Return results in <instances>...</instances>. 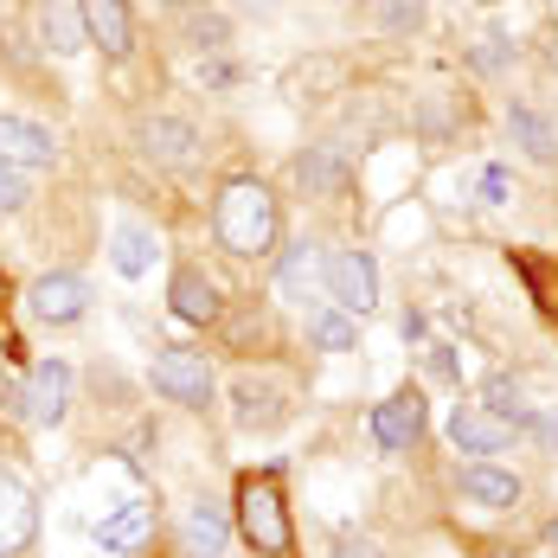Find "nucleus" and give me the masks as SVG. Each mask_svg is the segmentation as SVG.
Instances as JSON below:
<instances>
[{
    "label": "nucleus",
    "instance_id": "1",
    "mask_svg": "<svg viewBox=\"0 0 558 558\" xmlns=\"http://www.w3.org/2000/svg\"><path fill=\"white\" fill-rule=\"evenodd\" d=\"M231 533L251 546V558H302L282 469H251V475H238V495H231Z\"/></svg>",
    "mask_w": 558,
    "mask_h": 558
},
{
    "label": "nucleus",
    "instance_id": "2",
    "mask_svg": "<svg viewBox=\"0 0 558 558\" xmlns=\"http://www.w3.org/2000/svg\"><path fill=\"white\" fill-rule=\"evenodd\" d=\"M213 238H219V251L231 257H244V264H264V257H277V238H282V206L277 193L264 186V180H225L219 199H213Z\"/></svg>",
    "mask_w": 558,
    "mask_h": 558
},
{
    "label": "nucleus",
    "instance_id": "3",
    "mask_svg": "<svg viewBox=\"0 0 558 558\" xmlns=\"http://www.w3.org/2000/svg\"><path fill=\"white\" fill-rule=\"evenodd\" d=\"M322 295L335 308H347L353 322H366L379 308V264H373V251H353V244L322 251Z\"/></svg>",
    "mask_w": 558,
    "mask_h": 558
},
{
    "label": "nucleus",
    "instance_id": "4",
    "mask_svg": "<svg viewBox=\"0 0 558 558\" xmlns=\"http://www.w3.org/2000/svg\"><path fill=\"white\" fill-rule=\"evenodd\" d=\"M155 391L180 404V411H206L213 398H219V373H213V360L199 353V347H161L155 353Z\"/></svg>",
    "mask_w": 558,
    "mask_h": 558
},
{
    "label": "nucleus",
    "instance_id": "5",
    "mask_svg": "<svg viewBox=\"0 0 558 558\" xmlns=\"http://www.w3.org/2000/svg\"><path fill=\"white\" fill-rule=\"evenodd\" d=\"M424 424H430V404H424V391H417V386H398L386 404H373V417H366L373 444L386 449V456L417 449V444H424Z\"/></svg>",
    "mask_w": 558,
    "mask_h": 558
},
{
    "label": "nucleus",
    "instance_id": "6",
    "mask_svg": "<svg viewBox=\"0 0 558 558\" xmlns=\"http://www.w3.org/2000/svg\"><path fill=\"white\" fill-rule=\"evenodd\" d=\"M26 315H33L39 328H71V322H84V315H90V282L77 277V270L33 277V289H26Z\"/></svg>",
    "mask_w": 558,
    "mask_h": 558
},
{
    "label": "nucleus",
    "instance_id": "7",
    "mask_svg": "<svg viewBox=\"0 0 558 558\" xmlns=\"http://www.w3.org/2000/svg\"><path fill=\"white\" fill-rule=\"evenodd\" d=\"M513 437H520V424L501 417V411H488V404H456L449 411V444L462 449V456H475V462L513 449Z\"/></svg>",
    "mask_w": 558,
    "mask_h": 558
},
{
    "label": "nucleus",
    "instance_id": "8",
    "mask_svg": "<svg viewBox=\"0 0 558 558\" xmlns=\"http://www.w3.org/2000/svg\"><path fill=\"white\" fill-rule=\"evenodd\" d=\"M39 539V495L26 488V475L0 469V558H20Z\"/></svg>",
    "mask_w": 558,
    "mask_h": 558
},
{
    "label": "nucleus",
    "instance_id": "9",
    "mask_svg": "<svg viewBox=\"0 0 558 558\" xmlns=\"http://www.w3.org/2000/svg\"><path fill=\"white\" fill-rule=\"evenodd\" d=\"M20 411H26L39 430H58V424L71 417V366H64V360H39V366L26 373Z\"/></svg>",
    "mask_w": 558,
    "mask_h": 558
},
{
    "label": "nucleus",
    "instance_id": "10",
    "mask_svg": "<svg viewBox=\"0 0 558 558\" xmlns=\"http://www.w3.org/2000/svg\"><path fill=\"white\" fill-rule=\"evenodd\" d=\"M168 308L186 322V328H213V322H225L219 282L206 277L199 264H173V277H168Z\"/></svg>",
    "mask_w": 558,
    "mask_h": 558
},
{
    "label": "nucleus",
    "instance_id": "11",
    "mask_svg": "<svg viewBox=\"0 0 558 558\" xmlns=\"http://www.w3.org/2000/svg\"><path fill=\"white\" fill-rule=\"evenodd\" d=\"M282 417H289V404H282V391L270 386V379H257V373L231 379V424H238L244 437H270Z\"/></svg>",
    "mask_w": 558,
    "mask_h": 558
},
{
    "label": "nucleus",
    "instance_id": "12",
    "mask_svg": "<svg viewBox=\"0 0 558 558\" xmlns=\"http://www.w3.org/2000/svg\"><path fill=\"white\" fill-rule=\"evenodd\" d=\"M456 495L469 507H482V513H513L520 495H526V482H520L513 469H501V462H469V469L456 475Z\"/></svg>",
    "mask_w": 558,
    "mask_h": 558
},
{
    "label": "nucleus",
    "instance_id": "13",
    "mask_svg": "<svg viewBox=\"0 0 558 558\" xmlns=\"http://www.w3.org/2000/svg\"><path fill=\"white\" fill-rule=\"evenodd\" d=\"M0 161L7 168H52L58 161V142H52V129L46 122H26V116H7L0 110Z\"/></svg>",
    "mask_w": 558,
    "mask_h": 558
},
{
    "label": "nucleus",
    "instance_id": "14",
    "mask_svg": "<svg viewBox=\"0 0 558 558\" xmlns=\"http://www.w3.org/2000/svg\"><path fill=\"white\" fill-rule=\"evenodd\" d=\"M77 20H84V39L104 58H129L135 52V20L122 0H77Z\"/></svg>",
    "mask_w": 558,
    "mask_h": 558
},
{
    "label": "nucleus",
    "instance_id": "15",
    "mask_svg": "<svg viewBox=\"0 0 558 558\" xmlns=\"http://www.w3.org/2000/svg\"><path fill=\"white\" fill-rule=\"evenodd\" d=\"M225 546H231V513L199 495L180 520V558H225Z\"/></svg>",
    "mask_w": 558,
    "mask_h": 558
},
{
    "label": "nucleus",
    "instance_id": "16",
    "mask_svg": "<svg viewBox=\"0 0 558 558\" xmlns=\"http://www.w3.org/2000/svg\"><path fill=\"white\" fill-rule=\"evenodd\" d=\"M155 257H161V238H155V225H142V219H116L110 231V270L116 277H148L155 270Z\"/></svg>",
    "mask_w": 558,
    "mask_h": 558
},
{
    "label": "nucleus",
    "instance_id": "17",
    "mask_svg": "<svg viewBox=\"0 0 558 558\" xmlns=\"http://www.w3.org/2000/svg\"><path fill=\"white\" fill-rule=\"evenodd\" d=\"M142 148H148L161 168H193V161H199V129L180 122V116H148V122H142Z\"/></svg>",
    "mask_w": 558,
    "mask_h": 558
},
{
    "label": "nucleus",
    "instance_id": "18",
    "mask_svg": "<svg viewBox=\"0 0 558 558\" xmlns=\"http://www.w3.org/2000/svg\"><path fill=\"white\" fill-rule=\"evenodd\" d=\"M507 135H513V148H520L526 161H539V168L558 161V122L539 116L533 104H513V110H507Z\"/></svg>",
    "mask_w": 558,
    "mask_h": 558
},
{
    "label": "nucleus",
    "instance_id": "19",
    "mask_svg": "<svg viewBox=\"0 0 558 558\" xmlns=\"http://www.w3.org/2000/svg\"><path fill=\"white\" fill-rule=\"evenodd\" d=\"M322 251H328V244H308V238L282 251L277 282H282V295H289V302H308V295L322 289Z\"/></svg>",
    "mask_w": 558,
    "mask_h": 558
},
{
    "label": "nucleus",
    "instance_id": "20",
    "mask_svg": "<svg viewBox=\"0 0 558 558\" xmlns=\"http://www.w3.org/2000/svg\"><path fill=\"white\" fill-rule=\"evenodd\" d=\"M148 526H155V507L122 501L110 520H97V546H104V553H135V546L148 539Z\"/></svg>",
    "mask_w": 558,
    "mask_h": 558
},
{
    "label": "nucleus",
    "instance_id": "21",
    "mask_svg": "<svg viewBox=\"0 0 558 558\" xmlns=\"http://www.w3.org/2000/svg\"><path fill=\"white\" fill-rule=\"evenodd\" d=\"M39 39H46L58 58H77L90 46V39H84V20H77V0H39Z\"/></svg>",
    "mask_w": 558,
    "mask_h": 558
},
{
    "label": "nucleus",
    "instance_id": "22",
    "mask_svg": "<svg viewBox=\"0 0 558 558\" xmlns=\"http://www.w3.org/2000/svg\"><path fill=\"white\" fill-rule=\"evenodd\" d=\"M308 347H322V353H353L360 347V322L335 308V302H322L315 315H308Z\"/></svg>",
    "mask_w": 558,
    "mask_h": 558
},
{
    "label": "nucleus",
    "instance_id": "23",
    "mask_svg": "<svg viewBox=\"0 0 558 558\" xmlns=\"http://www.w3.org/2000/svg\"><path fill=\"white\" fill-rule=\"evenodd\" d=\"M186 46H193V52H225V46H231V26H225L219 13H193V20H186Z\"/></svg>",
    "mask_w": 558,
    "mask_h": 558
},
{
    "label": "nucleus",
    "instance_id": "24",
    "mask_svg": "<svg viewBox=\"0 0 558 558\" xmlns=\"http://www.w3.org/2000/svg\"><path fill=\"white\" fill-rule=\"evenodd\" d=\"M482 404L520 424V411H526V404H520V379H507V373H495V379H488V391H482Z\"/></svg>",
    "mask_w": 558,
    "mask_h": 558
},
{
    "label": "nucleus",
    "instance_id": "25",
    "mask_svg": "<svg viewBox=\"0 0 558 558\" xmlns=\"http://www.w3.org/2000/svg\"><path fill=\"white\" fill-rule=\"evenodd\" d=\"M295 173H302V186L328 193V186H335V155H328V148H308V155L295 161Z\"/></svg>",
    "mask_w": 558,
    "mask_h": 558
},
{
    "label": "nucleus",
    "instance_id": "26",
    "mask_svg": "<svg viewBox=\"0 0 558 558\" xmlns=\"http://www.w3.org/2000/svg\"><path fill=\"white\" fill-rule=\"evenodd\" d=\"M33 199V180H26V168H7L0 161V213H20Z\"/></svg>",
    "mask_w": 558,
    "mask_h": 558
},
{
    "label": "nucleus",
    "instance_id": "27",
    "mask_svg": "<svg viewBox=\"0 0 558 558\" xmlns=\"http://www.w3.org/2000/svg\"><path fill=\"white\" fill-rule=\"evenodd\" d=\"M391 33H424V0H379Z\"/></svg>",
    "mask_w": 558,
    "mask_h": 558
},
{
    "label": "nucleus",
    "instance_id": "28",
    "mask_svg": "<svg viewBox=\"0 0 558 558\" xmlns=\"http://www.w3.org/2000/svg\"><path fill=\"white\" fill-rule=\"evenodd\" d=\"M335 558H386V553H379V546H373L366 533H353V526H340V533H335Z\"/></svg>",
    "mask_w": 558,
    "mask_h": 558
},
{
    "label": "nucleus",
    "instance_id": "29",
    "mask_svg": "<svg viewBox=\"0 0 558 558\" xmlns=\"http://www.w3.org/2000/svg\"><path fill=\"white\" fill-rule=\"evenodd\" d=\"M482 193H488V206H501V199H507V168H488V173H482Z\"/></svg>",
    "mask_w": 558,
    "mask_h": 558
},
{
    "label": "nucleus",
    "instance_id": "30",
    "mask_svg": "<svg viewBox=\"0 0 558 558\" xmlns=\"http://www.w3.org/2000/svg\"><path fill=\"white\" fill-rule=\"evenodd\" d=\"M430 366H437L444 379H456V353H449V347H430Z\"/></svg>",
    "mask_w": 558,
    "mask_h": 558
},
{
    "label": "nucleus",
    "instance_id": "31",
    "mask_svg": "<svg viewBox=\"0 0 558 558\" xmlns=\"http://www.w3.org/2000/svg\"><path fill=\"white\" fill-rule=\"evenodd\" d=\"M238 13H257V20H270V13H277V0H238Z\"/></svg>",
    "mask_w": 558,
    "mask_h": 558
},
{
    "label": "nucleus",
    "instance_id": "32",
    "mask_svg": "<svg viewBox=\"0 0 558 558\" xmlns=\"http://www.w3.org/2000/svg\"><path fill=\"white\" fill-rule=\"evenodd\" d=\"M168 7H180V13H193V7H206V0H168Z\"/></svg>",
    "mask_w": 558,
    "mask_h": 558
},
{
    "label": "nucleus",
    "instance_id": "33",
    "mask_svg": "<svg viewBox=\"0 0 558 558\" xmlns=\"http://www.w3.org/2000/svg\"><path fill=\"white\" fill-rule=\"evenodd\" d=\"M7 302H13V289H7V270H0V308H7Z\"/></svg>",
    "mask_w": 558,
    "mask_h": 558
},
{
    "label": "nucleus",
    "instance_id": "34",
    "mask_svg": "<svg viewBox=\"0 0 558 558\" xmlns=\"http://www.w3.org/2000/svg\"><path fill=\"white\" fill-rule=\"evenodd\" d=\"M546 546H553V553H558V520H553V526H546Z\"/></svg>",
    "mask_w": 558,
    "mask_h": 558
},
{
    "label": "nucleus",
    "instance_id": "35",
    "mask_svg": "<svg viewBox=\"0 0 558 558\" xmlns=\"http://www.w3.org/2000/svg\"><path fill=\"white\" fill-rule=\"evenodd\" d=\"M495 558H539V553H495Z\"/></svg>",
    "mask_w": 558,
    "mask_h": 558
}]
</instances>
